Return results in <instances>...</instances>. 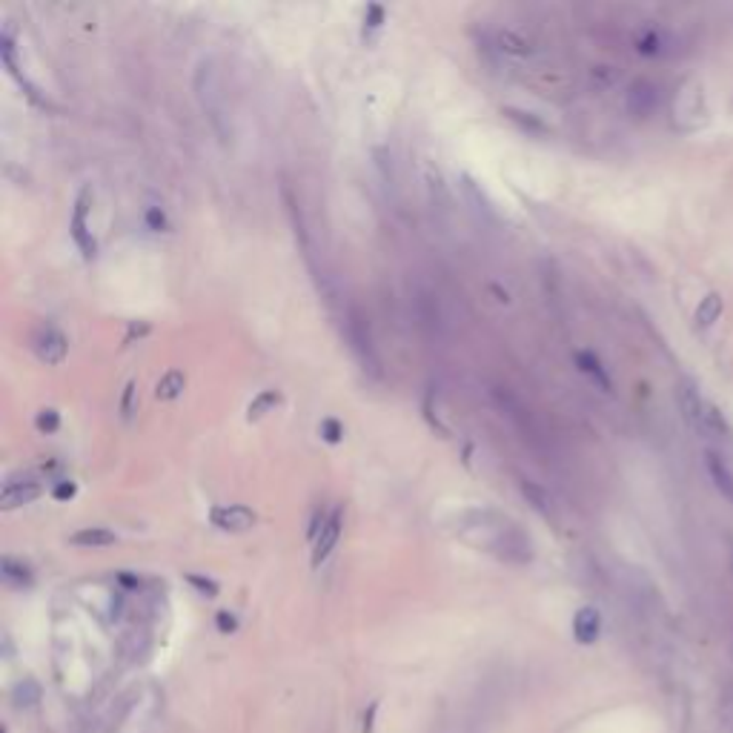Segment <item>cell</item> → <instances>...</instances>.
Instances as JSON below:
<instances>
[{"instance_id":"9","label":"cell","mask_w":733,"mask_h":733,"mask_svg":"<svg viewBox=\"0 0 733 733\" xmlns=\"http://www.w3.org/2000/svg\"><path fill=\"white\" fill-rule=\"evenodd\" d=\"M602 636V613L596 608H578L573 616V639L578 645H594Z\"/></svg>"},{"instance_id":"8","label":"cell","mask_w":733,"mask_h":733,"mask_svg":"<svg viewBox=\"0 0 733 733\" xmlns=\"http://www.w3.org/2000/svg\"><path fill=\"white\" fill-rule=\"evenodd\" d=\"M41 493H44L41 482H32V479L15 482V479H9L4 484V493H0V507H4V510H15L20 505H29V501H35Z\"/></svg>"},{"instance_id":"17","label":"cell","mask_w":733,"mask_h":733,"mask_svg":"<svg viewBox=\"0 0 733 733\" xmlns=\"http://www.w3.org/2000/svg\"><path fill=\"white\" fill-rule=\"evenodd\" d=\"M496 44L501 52H507V55H516V58H527L533 52L530 49V41H524V37L519 32H513V29H501L496 35Z\"/></svg>"},{"instance_id":"30","label":"cell","mask_w":733,"mask_h":733,"mask_svg":"<svg viewBox=\"0 0 733 733\" xmlns=\"http://www.w3.org/2000/svg\"><path fill=\"white\" fill-rule=\"evenodd\" d=\"M376 713H378V702H372L370 711L364 713V733H372V725H376Z\"/></svg>"},{"instance_id":"13","label":"cell","mask_w":733,"mask_h":733,"mask_svg":"<svg viewBox=\"0 0 733 733\" xmlns=\"http://www.w3.org/2000/svg\"><path fill=\"white\" fill-rule=\"evenodd\" d=\"M118 542V536L107 527H81L78 533L69 536V545L75 547H86V550H98V547H109Z\"/></svg>"},{"instance_id":"29","label":"cell","mask_w":733,"mask_h":733,"mask_svg":"<svg viewBox=\"0 0 733 733\" xmlns=\"http://www.w3.org/2000/svg\"><path fill=\"white\" fill-rule=\"evenodd\" d=\"M215 622H218V630H221V633H235L238 630V619H235V613H227V610H221L215 616Z\"/></svg>"},{"instance_id":"12","label":"cell","mask_w":733,"mask_h":733,"mask_svg":"<svg viewBox=\"0 0 733 733\" xmlns=\"http://www.w3.org/2000/svg\"><path fill=\"white\" fill-rule=\"evenodd\" d=\"M705 465H707V473H711V479L716 484V490L733 505V470L728 467V461L722 456H716V453H705Z\"/></svg>"},{"instance_id":"2","label":"cell","mask_w":733,"mask_h":733,"mask_svg":"<svg viewBox=\"0 0 733 733\" xmlns=\"http://www.w3.org/2000/svg\"><path fill=\"white\" fill-rule=\"evenodd\" d=\"M676 404H679V413L681 418L688 421V427L690 430H697V433H725L728 430V424L722 418V413L713 407V404H707L702 393L697 390V384L693 381H679L676 384Z\"/></svg>"},{"instance_id":"22","label":"cell","mask_w":733,"mask_h":733,"mask_svg":"<svg viewBox=\"0 0 733 733\" xmlns=\"http://www.w3.org/2000/svg\"><path fill=\"white\" fill-rule=\"evenodd\" d=\"M461 181H465V195L475 203V210L484 212L487 218H493V207H490V201H487V198L482 195L479 187L473 184V178H470V175H465V178H461Z\"/></svg>"},{"instance_id":"11","label":"cell","mask_w":733,"mask_h":733,"mask_svg":"<svg viewBox=\"0 0 733 733\" xmlns=\"http://www.w3.org/2000/svg\"><path fill=\"white\" fill-rule=\"evenodd\" d=\"M576 367L582 370L585 376H587L590 381H594V384H599V387H602L604 393H610V390H613V381H610L608 370H604L602 358H599L596 353H590V350L576 353Z\"/></svg>"},{"instance_id":"3","label":"cell","mask_w":733,"mask_h":733,"mask_svg":"<svg viewBox=\"0 0 733 733\" xmlns=\"http://www.w3.org/2000/svg\"><path fill=\"white\" fill-rule=\"evenodd\" d=\"M344 330H347V344H350V350L355 355V362L362 364V370L372 378H381V358H378V350H376V341H372V332H370V321L364 318V313L358 310L355 304H350V310L344 315Z\"/></svg>"},{"instance_id":"24","label":"cell","mask_w":733,"mask_h":733,"mask_svg":"<svg viewBox=\"0 0 733 733\" xmlns=\"http://www.w3.org/2000/svg\"><path fill=\"white\" fill-rule=\"evenodd\" d=\"M636 49L641 55H659L662 52V37H659V32H645L636 41Z\"/></svg>"},{"instance_id":"27","label":"cell","mask_w":733,"mask_h":733,"mask_svg":"<svg viewBox=\"0 0 733 733\" xmlns=\"http://www.w3.org/2000/svg\"><path fill=\"white\" fill-rule=\"evenodd\" d=\"M75 496H78V484H75L72 479H60V482L52 484V498L55 501H69Z\"/></svg>"},{"instance_id":"14","label":"cell","mask_w":733,"mask_h":733,"mask_svg":"<svg viewBox=\"0 0 733 733\" xmlns=\"http://www.w3.org/2000/svg\"><path fill=\"white\" fill-rule=\"evenodd\" d=\"M0 573H4V582L12 585V587H29L35 582V573L29 564H23L18 559L6 556L4 564H0Z\"/></svg>"},{"instance_id":"7","label":"cell","mask_w":733,"mask_h":733,"mask_svg":"<svg viewBox=\"0 0 733 733\" xmlns=\"http://www.w3.org/2000/svg\"><path fill=\"white\" fill-rule=\"evenodd\" d=\"M341 530H344V510L336 507V510L330 513L324 530H321L318 538H315V547H313V568H321V564H324V562L330 559V553L336 550L339 538H341Z\"/></svg>"},{"instance_id":"16","label":"cell","mask_w":733,"mask_h":733,"mask_svg":"<svg viewBox=\"0 0 733 733\" xmlns=\"http://www.w3.org/2000/svg\"><path fill=\"white\" fill-rule=\"evenodd\" d=\"M281 404V393L278 390H261L259 395L252 398V402L247 404V418L250 421H259L264 418L267 413H273V410Z\"/></svg>"},{"instance_id":"28","label":"cell","mask_w":733,"mask_h":733,"mask_svg":"<svg viewBox=\"0 0 733 733\" xmlns=\"http://www.w3.org/2000/svg\"><path fill=\"white\" fill-rule=\"evenodd\" d=\"M135 387L138 384L135 381H126V387H123V398H121V416L130 421L132 413H135Z\"/></svg>"},{"instance_id":"25","label":"cell","mask_w":733,"mask_h":733,"mask_svg":"<svg viewBox=\"0 0 733 733\" xmlns=\"http://www.w3.org/2000/svg\"><path fill=\"white\" fill-rule=\"evenodd\" d=\"M384 18H387V12H384V6H378V4H370V6L364 9V32L381 29Z\"/></svg>"},{"instance_id":"21","label":"cell","mask_w":733,"mask_h":733,"mask_svg":"<svg viewBox=\"0 0 733 733\" xmlns=\"http://www.w3.org/2000/svg\"><path fill=\"white\" fill-rule=\"evenodd\" d=\"M522 493L533 501V507H536L538 513H545V516H550V498H547V493L542 490V487L533 484V482H522Z\"/></svg>"},{"instance_id":"15","label":"cell","mask_w":733,"mask_h":733,"mask_svg":"<svg viewBox=\"0 0 733 733\" xmlns=\"http://www.w3.org/2000/svg\"><path fill=\"white\" fill-rule=\"evenodd\" d=\"M187 387V376L181 370H166L161 381H158V387H155V398H161V402H172V398H178L184 393Z\"/></svg>"},{"instance_id":"23","label":"cell","mask_w":733,"mask_h":733,"mask_svg":"<svg viewBox=\"0 0 733 733\" xmlns=\"http://www.w3.org/2000/svg\"><path fill=\"white\" fill-rule=\"evenodd\" d=\"M187 582H189L192 587H195L201 596H207V599H215V596H218V590H221V587H218L215 578L198 576V573H187Z\"/></svg>"},{"instance_id":"5","label":"cell","mask_w":733,"mask_h":733,"mask_svg":"<svg viewBox=\"0 0 733 733\" xmlns=\"http://www.w3.org/2000/svg\"><path fill=\"white\" fill-rule=\"evenodd\" d=\"M32 350H35V355L41 358L44 364H52L55 367V364L63 362V358H67L69 341H67V336H63L58 327L46 324V327H41L32 336Z\"/></svg>"},{"instance_id":"18","label":"cell","mask_w":733,"mask_h":733,"mask_svg":"<svg viewBox=\"0 0 733 733\" xmlns=\"http://www.w3.org/2000/svg\"><path fill=\"white\" fill-rule=\"evenodd\" d=\"M722 310H725L722 295L707 292L705 299L699 301V307H697V324H699V327H711L713 321H719V315H722Z\"/></svg>"},{"instance_id":"6","label":"cell","mask_w":733,"mask_h":733,"mask_svg":"<svg viewBox=\"0 0 733 733\" xmlns=\"http://www.w3.org/2000/svg\"><path fill=\"white\" fill-rule=\"evenodd\" d=\"M259 522V516L247 505H215L210 510V524L224 533H243Z\"/></svg>"},{"instance_id":"1","label":"cell","mask_w":733,"mask_h":733,"mask_svg":"<svg viewBox=\"0 0 733 733\" xmlns=\"http://www.w3.org/2000/svg\"><path fill=\"white\" fill-rule=\"evenodd\" d=\"M192 89H195V98L203 109V115L210 118L212 130L218 132L221 140L233 138V123H229V104H227V86L224 75L218 67L215 58H201L195 75H192Z\"/></svg>"},{"instance_id":"19","label":"cell","mask_w":733,"mask_h":733,"mask_svg":"<svg viewBox=\"0 0 733 733\" xmlns=\"http://www.w3.org/2000/svg\"><path fill=\"white\" fill-rule=\"evenodd\" d=\"M35 427H37V433H44V435L58 433L60 430V413L55 407H44L41 413L35 416Z\"/></svg>"},{"instance_id":"4","label":"cell","mask_w":733,"mask_h":733,"mask_svg":"<svg viewBox=\"0 0 733 733\" xmlns=\"http://www.w3.org/2000/svg\"><path fill=\"white\" fill-rule=\"evenodd\" d=\"M89 207H92V189L84 187L78 192V198H75V210H72V218H69V235L75 241V247L81 250V255L86 261L95 259L98 252V243H95V235L92 229H89Z\"/></svg>"},{"instance_id":"10","label":"cell","mask_w":733,"mask_h":733,"mask_svg":"<svg viewBox=\"0 0 733 733\" xmlns=\"http://www.w3.org/2000/svg\"><path fill=\"white\" fill-rule=\"evenodd\" d=\"M656 104H659V95H656V86L650 81H636L633 86H630L627 109L633 112V115L645 118V115H650L656 109Z\"/></svg>"},{"instance_id":"20","label":"cell","mask_w":733,"mask_h":733,"mask_svg":"<svg viewBox=\"0 0 733 733\" xmlns=\"http://www.w3.org/2000/svg\"><path fill=\"white\" fill-rule=\"evenodd\" d=\"M318 435H321V439H324L327 444H341V442H344V424H341L339 418H332V416L321 418V424H318Z\"/></svg>"},{"instance_id":"26","label":"cell","mask_w":733,"mask_h":733,"mask_svg":"<svg viewBox=\"0 0 733 733\" xmlns=\"http://www.w3.org/2000/svg\"><path fill=\"white\" fill-rule=\"evenodd\" d=\"M144 224L152 229V233H161V229L170 227V221H166V212L161 207H147L144 212Z\"/></svg>"}]
</instances>
